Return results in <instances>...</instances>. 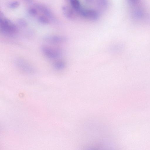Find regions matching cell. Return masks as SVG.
Masks as SVG:
<instances>
[{"label":"cell","mask_w":150,"mask_h":150,"mask_svg":"<svg viewBox=\"0 0 150 150\" xmlns=\"http://www.w3.org/2000/svg\"><path fill=\"white\" fill-rule=\"evenodd\" d=\"M53 65L54 69L57 70L63 69L65 67L64 62L61 59L54 62Z\"/></svg>","instance_id":"obj_7"},{"label":"cell","mask_w":150,"mask_h":150,"mask_svg":"<svg viewBox=\"0 0 150 150\" xmlns=\"http://www.w3.org/2000/svg\"><path fill=\"white\" fill-rule=\"evenodd\" d=\"M1 29L2 34L5 36L13 38L15 36L17 30L15 26L9 22H5L1 25Z\"/></svg>","instance_id":"obj_3"},{"label":"cell","mask_w":150,"mask_h":150,"mask_svg":"<svg viewBox=\"0 0 150 150\" xmlns=\"http://www.w3.org/2000/svg\"><path fill=\"white\" fill-rule=\"evenodd\" d=\"M127 1L132 18L136 21H143L146 14L142 0H127Z\"/></svg>","instance_id":"obj_1"},{"label":"cell","mask_w":150,"mask_h":150,"mask_svg":"<svg viewBox=\"0 0 150 150\" xmlns=\"http://www.w3.org/2000/svg\"><path fill=\"white\" fill-rule=\"evenodd\" d=\"M19 5V3L17 1H15L11 3L10 6L12 8H15L18 7Z\"/></svg>","instance_id":"obj_8"},{"label":"cell","mask_w":150,"mask_h":150,"mask_svg":"<svg viewBox=\"0 0 150 150\" xmlns=\"http://www.w3.org/2000/svg\"><path fill=\"white\" fill-rule=\"evenodd\" d=\"M80 16L86 19L92 20L97 19L99 16L98 12L96 11L85 8L82 10Z\"/></svg>","instance_id":"obj_4"},{"label":"cell","mask_w":150,"mask_h":150,"mask_svg":"<svg viewBox=\"0 0 150 150\" xmlns=\"http://www.w3.org/2000/svg\"><path fill=\"white\" fill-rule=\"evenodd\" d=\"M60 45L46 42L42 46L41 51L46 57L54 62L60 59L62 55V50L58 47Z\"/></svg>","instance_id":"obj_2"},{"label":"cell","mask_w":150,"mask_h":150,"mask_svg":"<svg viewBox=\"0 0 150 150\" xmlns=\"http://www.w3.org/2000/svg\"><path fill=\"white\" fill-rule=\"evenodd\" d=\"M71 7L76 13L79 14L83 8L79 0H69Z\"/></svg>","instance_id":"obj_6"},{"label":"cell","mask_w":150,"mask_h":150,"mask_svg":"<svg viewBox=\"0 0 150 150\" xmlns=\"http://www.w3.org/2000/svg\"><path fill=\"white\" fill-rule=\"evenodd\" d=\"M16 63L18 67L23 71L28 72L32 71L31 66L25 61L20 59L17 61Z\"/></svg>","instance_id":"obj_5"}]
</instances>
